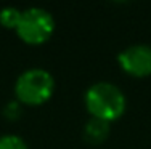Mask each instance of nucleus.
Segmentation results:
<instances>
[{
    "label": "nucleus",
    "instance_id": "nucleus-1",
    "mask_svg": "<svg viewBox=\"0 0 151 149\" xmlns=\"http://www.w3.org/2000/svg\"><path fill=\"white\" fill-rule=\"evenodd\" d=\"M84 103L92 117L105 122L117 120L125 112L127 98L124 91L113 82H95L85 90Z\"/></svg>",
    "mask_w": 151,
    "mask_h": 149
},
{
    "label": "nucleus",
    "instance_id": "nucleus-2",
    "mask_svg": "<svg viewBox=\"0 0 151 149\" xmlns=\"http://www.w3.org/2000/svg\"><path fill=\"white\" fill-rule=\"evenodd\" d=\"M55 91V77L45 67H27L15 82V95L21 104L39 106L52 98Z\"/></svg>",
    "mask_w": 151,
    "mask_h": 149
},
{
    "label": "nucleus",
    "instance_id": "nucleus-3",
    "mask_svg": "<svg viewBox=\"0 0 151 149\" xmlns=\"http://www.w3.org/2000/svg\"><path fill=\"white\" fill-rule=\"evenodd\" d=\"M16 34L23 42L39 45L47 42L55 31V18L42 6H29L23 10L21 19L16 26Z\"/></svg>",
    "mask_w": 151,
    "mask_h": 149
},
{
    "label": "nucleus",
    "instance_id": "nucleus-4",
    "mask_svg": "<svg viewBox=\"0 0 151 149\" xmlns=\"http://www.w3.org/2000/svg\"><path fill=\"white\" fill-rule=\"evenodd\" d=\"M121 69L134 77H146L151 74V45L134 43L121 50L117 55Z\"/></svg>",
    "mask_w": 151,
    "mask_h": 149
},
{
    "label": "nucleus",
    "instance_id": "nucleus-5",
    "mask_svg": "<svg viewBox=\"0 0 151 149\" xmlns=\"http://www.w3.org/2000/svg\"><path fill=\"white\" fill-rule=\"evenodd\" d=\"M109 135V122H105L101 119H90L84 125V138L92 144H100L108 138Z\"/></svg>",
    "mask_w": 151,
    "mask_h": 149
},
{
    "label": "nucleus",
    "instance_id": "nucleus-6",
    "mask_svg": "<svg viewBox=\"0 0 151 149\" xmlns=\"http://www.w3.org/2000/svg\"><path fill=\"white\" fill-rule=\"evenodd\" d=\"M21 13H23V10L16 8V6H3L0 10V24L3 27H8V29H16L21 19Z\"/></svg>",
    "mask_w": 151,
    "mask_h": 149
},
{
    "label": "nucleus",
    "instance_id": "nucleus-7",
    "mask_svg": "<svg viewBox=\"0 0 151 149\" xmlns=\"http://www.w3.org/2000/svg\"><path fill=\"white\" fill-rule=\"evenodd\" d=\"M0 149H27V144L19 135L6 133L0 136Z\"/></svg>",
    "mask_w": 151,
    "mask_h": 149
},
{
    "label": "nucleus",
    "instance_id": "nucleus-8",
    "mask_svg": "<svg viewBox=\"0 0 151 149\" xmlns=\"http://www.w3.org/2000/svg\"><path fill=\"white\" fill-rule=\"evenodd\" d=\"M21 112H23V104H21L18 99L8 101L5 104V108H3V115H5L6 119H10V120L18 119V117L21 115Z\"/></svg>",
    "mask_w": 151,
    "mask_h": 149
}]
</instances>
